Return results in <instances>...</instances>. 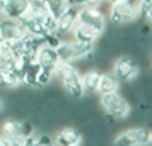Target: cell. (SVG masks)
<instances>
[{
	"label": "cell",
	"mask_w": 152,
	"mask_h": 146,
	"mask_svg": "<svg viewBox=\"0 0 152 146\" xmlns=\"http://www.w3.org/2000/svg\"><path fill=\"white\" fill-rule=\"evenodd\" d=\"M22 145L24 146H55L53 139L50 138L48 134H29L22 138Z\"/></svg>",
	"instance_id": "cell-17"
},
{
	"label": "cell",
	"mask_w": 152,
	"mask_h": 146,
	"mask_svg": "<svg viewBox=\"0 0 152 146\" xmlns=\"http://www.w3.org/2000/svg\"><path fill=\"white\" fill-rule=\"evenodd\" d=\"M19 22H21V26L24 27V32H26V34L38 36V37H45V36L48 34V32L45 31V27H43L41 22L36 21V19H33V17L22 15L21 19H19Z\"/></svg>",
	"instance_id": "cell-14"
},
{
	"label": "cell",
	"mask_w": 152,
	"mask_h": 146,
	"mask_svg": "<svg viewBox=\"0 0 152 146\" xmlns=\"http://www.w3.org/2000/svg\"><path fill=\"white\" fill-rule=\"evenodd\" d=\"M80 141H82V136H80V132L77 131L75 127H65L56 136V145L58 146L80 145Z\"/></svg>",
	"instance_id": "cell-13"
},
{
	"label": "cell",
	"mask_w": 152,
	"mask_h": 146,
	"mask_svg": "<svg viewBox=\"0 0 152 146\" xmlns=\"http://www.w3.org/2000/svg\"><path fill=\"white\" fill-rule=\"evenodd\" d=\"M118 87H120V82L116 80V77L113 73H101V78H99L96 92H99V95H104V93L116 92Z\"/></svg>",
	"instance_id": "cell-16"
},
{
	"label": "cell",
	"mask_w": 152,
	"mask_h": 146,
	"mask_svg": "<svg viewBox=\"0 0 152 146\" xmlns=\"http://www.w3.org/2000/svg\"><path fill=\"white\" fill-rule=\"evenodd\" d=\"M82 78V87L84 90L89 92H96L97 90V83H99V78H101V71L99 70H89L84 73Z\"/></svg>",
	"instance_id": "cell-18"
},
{
	"label": "cell",
	"mask_w": 152,
	"mask_h": 146,
	"mask_svg": "<svg viewBox=\"0 0 152 146\" xmlns=\"http://www.w3.org/2000/svg\"><path fill=\"white\" fill-rule=\"evenodd\" d=\"M77 15H79V9L75 7H67L63 9V12L58 17H56V36H62V34H69L72 32V29L75 27L77 24Z\"/></svg>",
	"instance_id": "cell-8"
},
{
	"label": "cell",
	"mask_w": 152,
	"mask_h": 146,
	"mask_svg": "<svg viewBox=\"0 0 152 146\" xmlns=\"http://www.w3.org/2000/svg\"><path fill=\"white\" fill-rule=\"evenodd\" d=\"M0 146H2V145H0Z\"/></svg>",
	"instance_id": "cell-32"
},
{
	"label": "cell",
	"mask_w": 152,
	"mask_h": 146,
	"mask_svg": "<svg viewBox=\"0 0 152 146\" xmlns=\"http://www.w3.org/2000/svg\"><path fill=\"white\" fill-rule=\"evenodd\" d=\"M0 145L2 146H24L22 139H10V138H4L0 136Z\"/></svg>",
	"instance_id": "cell-26"
},
{
	"label": "cell",
	"mask_w": 152,
	"mask_h": 146,
	"mask_svg": "<svg viewBox=\"0 0 152 146\" xmlns=\"http://www.w3.org/2000/svg\"><path fill=\"white\" fill-rule=\"evenodd\" d=\"M55 75H58V78L62 80L65 90L70 93V97L74 99H82L84 97V87H82V75L77 71V68L72 63L67 61H58V65L55 66Z\"/></svg>",
	"instance_id": "cell-1"
},
{
	"label": "cell",
	"mask_w": 152,
	"mask_h": 146,
	"mask_svg": "<svg viewBox=\"0 0 152 146\" xmlns=\"http://www.w3.org/2000/svg\"><path fill=\"white\" fill-rule=\"evenodd\" d=\"M4 4H5V0H0V15L4 14Z\"/></svg>",
	"instance_id": "cell-28"
},
{
	"label": "cell",
	"mask_w": 152,
	"mask_h": 146,
	"mask_svg": "<svg viewBox=\"0 0 152 146\" xmlns=\"http://www.w3.org/2000/svg\"><path fill=\"white\" fill-rule=\"evenodd\" d=\"M24 34L26 32H24L21 22L2 15V19H0V39L2 41H14V39L22 37Z\"/></svg>",
	"instance_id": "cell-9"
},
{
	"label": "cell",
	"mask_w": 152,
	"mask_h": 146,
	"mask_svg": "<svg viewBox=\"0 0 152 146\" xmlns=\"http://www.w3.org/2000/svg\"><path fill=\"white\" fill-rule=\"evenodd\" d=\"M138 0H121L118 4H113L108 9V17L106 21H110L111 24H130L138 17Z\"/></svg>",
	"instance_id": "cell-2"
},
{
	"label": "cell",
	"mask_w": 152,
	"mask_h": 146,
	"mask_svg": "<svg viewBox=\"0 0 152 146\" xmlns=\"http://www.w3.org/2000/svg\"><path fill=\"white\" fill-rule=\"evenodd\" d=\"M152 141V134L147 127H133L120 132L115 138V146H147Z\"/></svg>",
	"instance_id": "cell-5"
},
{
	"label": "cell",
	"mask_w": 152,
	"mask_h": 146,
	"mask_svg": "<svg viewBox=\"0 0 152 146\" xmlns=\"http://www.w3.org/2000/svg\"><path fill=\"white\" fill-rule=\"evenodd\" d=\"M101 105L103 109L108 112V116L115 119H125L130 114V104L125 97H121L118 92H111V93H104L101 95Z\"/></svg>",
	"instance_id": "cell-4"
},
{
	"label": "cell",
	"mask_w": 152,
	"mask_h": 146,
	"mask_svg": "<svg viewBox=\"0 0 152 146\" xmlns=\"http://www.w3.org/2000/svg\"><path fill=\"white\" fill-rule=\"evenodd\" d=\"M2 109H4V100L0 99V111H2Z\"/></svg>",
	"instance_id": "cell-29"
},
{
	"label": "cell",
	"mask_w": 152,
	"mask_h": 146,
	"mask_svg": "<svg viewBox=\"0 0 152 146\" xmlns=\"http://www.w3.org/2000/svg\"><path fill=\"white\" fill-rule=\"evenodd\" d=\"M138 17H142L145 22H151L152 19V0H138Z\"/></svg>",
	"instance_id": "cell-21"
},
{
	"label": "cell",
	"mask_w": 152,
	"mask_h": 146,
	"mask_svg": "<svg viewBox=\"0 0 152 146\" xmlns=\"http://www.w3.org/2000/svg\"><path fill=\"white\" fill-rule=\"evenodd\" d=\"M0 41H2V39H0Z\"/></svg>",
	"instance_id": "cell-31"
},
{
	"label": "cell",
	"mask_w": 152,
	"mask_h": 146,
	"mask_svg": "<svg viewBox=\"0 0 152 146\" xmlns=\"http://www.w3.org/2000/svg\"><path fill=\"white\" fill-rule=\"evenodd\" d=\"M53 77H55V71H53V70H48V68H39L38 75H36V83H38V87H43V85L50 83Z\"/></svg>",
	"instance_id": "cell-22"
},
{
	"label": "cell",
	"mask_w": 152,
	"mask_h": 146,
	"mask_svg": "<svg viewBox=\"0 0 152 146\" xmlns=\"http://www.w3.org/2000/svg\"><path fill=\"white\" fill-rule=\"evenodd\" d=\"M22 82L12 71H0V88H15Z\"/></svg>",
	"instance_id": "cell-19"
},
{
	"label": "cell",
	"mask_w": 152,
	"mask_h": 146,
	"mask_svg": "<svg viewBox=\"0 0 152 146\" xmlns=\"http://www.w3.org/2000/svg\"><path fill=\"white\" fill-rule=\"evenodd\" d=\"M74 146H80V145H74Z\"/></svg>",
	"instance_id": "cell-30"
},
{
	"label": "cell",
	"mask_w": 152,
	"mask_h": 146,
	"mask_svg": "<svg viewBox=\"0 0 152 146\" xmlns=\"http://www.w3.org/2000/svg\"><path fill=\"white\" fill-rule=\"evenodd\" d=\"M103 0H67V5L75 9H82V7H99Z\"/></svg>",
	"instance_id": "cell-23"
},
{
	"label": "cell",
	"mask_w": 152,
	"mask_h": 146,
	"mask_svg": "<svg viewBox=\"0 0 152 146\" xmlns=\"http://www.w3.org/2000/svg\"><path fill=\"white\" fill-rule=\"evenodd\" d=\"M103 2H106L108 5H113V4H118V2H121V0H103Z\"/></svg>",
	"instance_id": "cell-27"
},
{
	"label": "cell",
	"mask_w": 152,
	"mask_h": 146,
	"mask_svg": "<svg viewBox=\"0 0 152 146\" xmlns=\"http://www.w3.org/2000/svg\"><path fill=\"white\" fill-rule=\"evenodd\" d=\"M29 9V0H5L4 4V17L15 19L19 21L22 15L28 12Z\"/></svg>",
	"instance_id": "cell-12"
},
{
	"label": "cell",
	"mask_w": 152,
	"mask_h": 146,
	"mask_svg": "<svg viewBox=\"0 0 152 146\" xmlns=\"http://www.w3.org/2000/svg\"><path fill=\"white\" fill-rule=\"evenodd\" d=\"M34 61L41 66V68H48L55 71V66L58 65V55H56V49L55 48H50L46 44H43L41 48L36 51L34 56Z\"/></svg>",
	"instance_id": "cell-11"
},
{
	"label": "cell",
	"mask_w": 152,
	"mask_h": 146,
	"mask_svg": "<svg viewBox=\"0 0 152 146\" xmlns=\"http://www.w3.org/2000/svg\"><path fill=\"white\" fill-rule=\"evenodd\" d=\"M72 36H74V41L82 42V44H94L99 39L101 32L94 29L92 26L82 24V22H77L75 27L72 29Z\"/></svg>",
	"instance_id": "cell-10"
},
{
	"label": "cell",
	"mask_w": 152,
	"mask_h": 146,
	"mask_svg": "<svg viewBox=\"0 0 152 146\" xmlns=\"http://www.w3.org/2000/svg\"><path fill=\"white\" fill-rule=\"evenodd\" d=\"M43 27H45L46 32H55L56 31V17L46 14V17L43 19Z\"/></svg>",
	"instance_id": "cell-25"
},
{
	"label": "cell",
	"mask_w": 152,
	"mask_h": 146,
	"mask_svg": "<svg viewBox=\"0 0 152 146\" xmlns=\"http://www.w3.org/2000/svg\"><path fill=\"white\" fill-rule=\"evenodd\" d=\"M77 22H82L87 26H92L97 29L101 34L106 29V14L99 7H82L79 9V15H77Z\"/></svg>",
	"instance_id": "cell-7"
},
{
	"label": "cell",
	"mask_w": 152,
	"mask_h": 146,
	"mask_svg": "<svg viewBox=\"0 0 152 146\" xmlns=\"http://www.w3.org/2000/svg\"><path fill=\"white\" fill-rule=\"evenodd\" d=\"M56 55L60 61L72 63L75 60H82L92 55L94 51V44H82L77 41H62L56 46Z\"/></svg>",
	"instance_id": "cell-3"
},
{
	"label": "cell",
	"mask_w": 152,
	"mask_h": 146,
	"mask_svg": "<svg viewBox=\"0 0 152 146\" xmlns=\"http://www.w3.org/2000/svg\"><path fill=\"white\" fill-rule=\"evenodd\" d=\"M46 12L53 17H58V15L63 12V9L67 7V0H41Z\"/></svg>",
	"instance_id": "cell-20"
},
{
	"label": "cell",
	"mask_w": 152,
	"mask_h": 146,
	"mask_svg": "<svg viewBox=\"0 0 152 146\" xmlns=\"http://www.w3.org/2000/svg\"><path fill=\"white\" fill-rule=\"evenodd\" d=\"M111 73L116 77L118 82H130V80L138 77L140 68L130 56H120L115 61V65H113V71Z\"/></svg>",
	"instance_id": "cell-6"
},
{
	"label": "cell",
	"mask_w": 152,
	"mask_h": 146,
	"mask_svg": "<svg viewBox=\"0 0 152 146\" xmlns=\"http://www.w3.org/2000/svg\"><path fill=\"white\" fill-rule=\"evenodd\" d=\"M2 136L10 139H22L24 138V131H22V122L15 121V119H7L2 124Z\"/></svg>",
	"instance_id": "cell-15"
},
{
	"label": "cell",
	"mask_w": 152,
	"mask_h": 146,
	"mask_svg": "<svg viewBox=\"0 0 152 146\" xmlns=\"http://www.w3.org/2000/svg\"><path fill=\"white\" fill-rule=\"evenodd\" d=\"M0 60H12V41H0Z\"/></svg>",
	"instance_id": "cell-24"
}]
</instances>
